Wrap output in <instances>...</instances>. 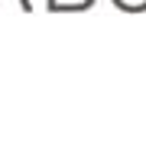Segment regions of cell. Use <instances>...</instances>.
<instances>
[{
	"label": "cell",
	"mask_w": 146,
	"mask_h": 143,
	"mask_svg": "<svg viewBox=\"0 0 146 143\" xmlns=\"http://www.w3.org/2000/svg\"><path fill=\"white\" fill-rule=\"evenodd\" d=\"M46 7L52 13H78V10L94 7V0H46Z\"/></svg>",
	"instance_id": "1"
},
{
	"label": "cell",
	"mask_w": 146,
	"mask_h": 143,
	"mask_svg": "<svg viewBox=\"0 0 146 143\" xmlns=\"http://www.w3.org/2000/svg\"><path fill=\"white\" fill-rule=\"evenodd\" d=\"M110 3L123 13H146V0H110Z\"/></svg>",
	"instance_id": "2"
}]
</instances>
